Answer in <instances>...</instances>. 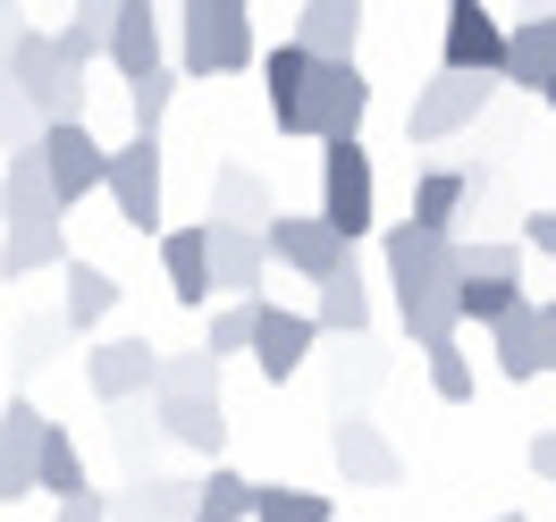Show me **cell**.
Returning a JSON list of instances; mask_svg holds the SVG:
<instances>
[{"label": "cell", "mask_w": 556, "mask_h": 522, "mask_svg": "<svg viewBox=\"0 0 556 522\" xmlns=\"http://www.w3.org/2000/svg\"><path fill=\"white\" fill-rule=\"evenodd\" d=\"M380 262H388V287H396V320L421 354L464 338V313H455V237L421 228V219H396L380 237Z\"/></svg>", "instance_id": "6da1fadb"}, {"label": "cell", "mask_w": 556, "mask_h": 522, "mask_svg": "<svg viewBox=\"0 0 556 522\" xmlns=\"http://www.w3.org/2000/svg\"><path fill=\"white\" fill-rule=\"evenodd\" d=\"M177 68L186 76L253 68V0H177Z\"/></svg>", "instance_id": "7a4b0ae2"}, {"label": "cell", "mask_w": 556, "mask_h": 522, "mask_svg": "<svg viewBox=\"0 0 556 522\" xmlns=\"http://www.w3.org/2000/svg\"><path fill=\"white\" fill-rule=\"evenodd\" d=\"M0 60H9V85H26V102H35L42 118H85V68L60 51V35L0 26Z\"/></svg>", "instance_id": "3957f363"}, {"label": "cell", "mask_w": 556, "mask_h": 522, "mask_svg": "<svg viewBox=\"0 0 556 522\" xmlns=\"http://www.w3.org/2000/svg\"><path fill=\"white\" fill-rule=\"evenodd\" d=\"M363 118H371V76H363V60H313L295 136L304 143H338V136H363Z\"/></svg>", "instance_id": "277c9868"}, {"label": "cell", "mask_w": 556, "mask_h": 522, "mask_svg": "<svg viewBox=\"0 0 556 522\" xmlns=\"http://www.w3.org/2000/svg\"><path fill=\"white\" fill-rule=\"evenodd\" d=\"M320 219H329L338 237H354V244L380 228V177H371V152H363V136L320 143Z\"/></svg>", "instance_id": "5b68a950"}, {"label": "cell", "mask_w": 556, "mask_h": 522, "mask_svg": "<svg viewBox=\"0 0 556 522\" xmlns=\"http://www.w3.org/2000/svg\"><path fill=\"white\" fill-rule=\"evenodd\" d=\"M489 93H497V76L439 68V76H430V85L414 93V110H405V143H455L464 127H481Z\"/></svg>", "instance_id": "8992f818"}, {"label": "cell", "mask_w": 556, "mask_h": 522, "mask_svg": "<svg viewBox=\"0 0 556 522\" xmlns=\"http://www.w3.org/2000/svg\"><path fill=\"white\" fill-rule=\"evenodd\" d=\"M102 194H110V211H118L136 237H161V228H169V219H161V211H169V186H161V136L118 143V152H110V186H102Z\"/></svg>", "instance_id": "52a82bcc"}, {"label": "cell", "mask_w": 556, "mask_h": 522, "mask_svg": "<svg viewBox=\"0 0 556 522\" xmlns=\"http://www.w3.org/2000/svg\"><path fill=\"white\" fill-rule=\"evenodd\" d=\"M262 237H270V262L278 270H295V279H329V270H346L354 262V237H338L320 211H270L262 219Z\"/></svg>", "instance_id": "ba28073f"}, {"label": "cell", "mask_w": 556, "mask_h": 522, "mask_svg": "<svg viewBox=\"0 0 556 522\" xmlns=\"http://www.w3.org/2000/svg\"><path fill=\"white\" fill-rule=\"evenodd\" d=\"M506 17L489 0H447V26H439V68H464V76H497L506 85Z\"/></svg>", "instance_id": "9c48e42d"}, {"label": "cell", "mask_w": 556, "mask_h": 522, "mask_svg": "<svg viewBox=\"0 0 556 522\" xmlns=\"http://www.w3.org/2000/svg\"><path fill=\"white\" fill-rule=\"evenodd\" d=\"M42 161H51L60 211H76L85 194H102V186H110V143H93L85 118H51V127H42Z\"/></svg>", "instance_id": "30bf717a"}, {"label": "cell", "mask_w": 556, "mask_h": 522, "mask_svg": "<svg viewBox=\"0 0 556 522\" xmlns=\"http://www.w3.org/2000/svg\"><path fill=\"white\" fill-rule=\"evenodd\" d=\"M320 346V313H287V304H262L253 313V371L270 387H287Z\"/></svg>", "instance_id": "8fae6325"}, {"label": "cell", "mask_w": 556, "mask_h": 522, "mask_svg": "<svg viewBox=\"0 0 556 522\" xmlns=\"http://www.w3.org/2000/svg\"><path fill=\"white\" fill-rule=\"evenodd\" d=\"M85 380H93V396L118 413V405H136V396L161 387V346H152V338H102V346L85 354Z\"/></svg>", "instance_id": "7c38bea8"}, {"label": "cell", "mask_w": 556, "mask_h": 522, "mask_svg": "<svg viewBox=\"0 0 556 522\" xmlns=\"http://www.w3.org/2000/svg\"><path fill=\"white\" fill-rule=\"evenodd\" d=\"M489 354H497V380H540V371H556V346H548V304H531L522 295L515 313L489 329Z\"/></svg>", "instance_id": "4fadbf2b"}, {"label": "cell", "mask_w": 556, "mask_h": 522, "mask_svg": "<svg viewBox=\"0 0 556 522\" xmlns=\"http://www.w3.org/2000/svg\"><path fill=\"white\" fill-rule=\"evenodd\" d=\"M329 455H338L346 488H396V481H405V455L388 447L380 421H363V413H338V430H329Z\"/></svg>", "instance_id": "5bb4252c"}, {"label": "cell", "mask_w": 556, "mask_h": 522, "mask_svg": "<svg viewBox=\"0 0 556 522\" xmlns=\"http://www.w3.org/2000/svg\"><path fill=\"white\" fill-rule=\"evenodd\" d=\"M35 270H68V228L60 211H26L0 228V279H35Z\"/></svg>", "instance_id": "9a60e30c"}, {"label": "cell", "mask_w": 556, "mask_h": 522, "mask_svg": "<svg viewBox=\"0 0 556 522\" xmlns=\"http://www.w3.org/2000/svg\"><path fill=\"white\" fill-rule=\"evenodd\" d=\"M262 279H270V237L211 219V287L219 295H262Z\"/></svg>", "instance_id": "2e32d148"}, {"label": "cell", "mask_w": 556, "mask_h": 522, "mask_svg": "<svg viewBox=\"0 0 556 522\" xmlns=\"http://www.w3.org/2000/svg\"><path fill=\"white\" fill-rule=\"evenodd\" d=\"M161 270H169V295L186 313H211V219L203 228H161Z\"/></svg>", "instance_id": "e0dca14e"}, {"label": "cell", "mask_w": 556, "mask_h": 522, "mask_svg": "<svg viewBox=\"0 0 556 522\" xmlns=\"http://www.w3.org/2000/svg\"><path fill=\"white\" fill-rule=\"evenodd\" d=\"M472 203H481V169H447V161H430V169L414 177V219H421V228H439V237H455Z\"/></svg>", "instance_id": "ac0fdd59"}, {"label": "cell", "mask_w": 556, "mask_h": 522, "mask_svg": "<svg viewBox=\"0 0 556 522\" xmlns=\"http://www.w3.org/2000/svg\"><path fill=\"white\" fill-rule=\"evenodd\" d=\"M42 405L35 396H9L0 413V472H9V497H35V455H42Z\"/></svg>", "instance_id": "d6986e66"}, {"label": "cell", "mask_w": 556, "mask_h": 522, "mask_svg": "<svg viewBox=\"0 0 556 522\" xmlns=\"http://www.w3.org/2000/svg\"><path fill=\"white\" fill-rule=\"evenodd\" d=\"M102 60L127 76V85L161 68V9H152V0H118V26H110V51H102Z\"/></svg>", "instance_id": "ffe728a7"}, {"label": "cell", "mask_w": 556, "mask_h": 522, "mask_svg": "<svg viewBox=\"0 0 556 522\" xmlns=\"http://www.w3.org/2000/svg\"><path fill=\"white\" fill-rule=\"evenodd\" d=\"M506 85L515 93H548L556 85V9L548 17H515V35H506Z\"/></svg>", "instance_id": "44dd1931"}, {"label": "cell", "mask_w": 556, "mask_h": 522, "mask_svg": "<svg viewBox=\"0 0 556 522\" xmlns=\"http://www.w3.org/2000/svg\"><path fill=\"white\" fill-rule=\"evenodd\" d=\"M295 42H304L313 60H354V42H363V0H304Z\"/></svg>", "instance_id": "7402d4cb"}, {"label": "cell", "mask_w": 556, "mask_h": 522, "mask_svg": "<svg viewBox=\"0 0 556 522\" xmlns=\"http://www.w3.org/2000/svg\"><path fill=\"white\" fill-rule=\"evenodd\" d=\"M152 421H161V438H177L194 455H219V438H228L219 396H152Z\"/></svg>", "instance_id": "603a6c76"}, {"label": "cell", "mask_w": 556, "mask_h": 522, "mask_svg": "<svg viewBox=\"0 0 556 522\" xmlns=\"http://www.w3.org/2000/svg\"><path fill=\"white\" fill-rule=\"evenodd\" d=\"M304 76H313V51L287 35L262 60V102H270V118H278V136H295V110H304Z\"/></svg>", "instance_id": "cb8c5ba5"}, {"label": "cell", "mask_w": 556, "mask_h": 522, "mask_svg": "<svg viewBox=\"0 0 556 522\" xmlns=\"http://www.w3.org/2000/svg\"><path fill=\"white\" fill-rule=\"evenodd\" d=\"M60 313H68L76 338H93V329L118 313V279H110L102 262H68V304H60Z\"/></svg>", "instance_id": "d4e9b609"}, {"label": "cell", "mask_w": 556, "mask_h": 522, "mask_svg": "<svg viewBox=\"0 0 556 522\" xmlns=\"http://www.w3.org/2000/svg\"><path fill=\"white\" fill-rule=\"evenodd\" d=\"M262 506V481H244L228 463H211V481H194V522H253Z\"/></svg>", "instance_id": "484cf974"}, {"label": "cell", "mask_w": 556, "mask_h": 522, "mask_svg": "<svg viewBox=\"0 0 556 522\" xmlns=\"http://www.w3.org/2000/svg\"><path fill=\"white\" fill-rule=\"evenodd\" d=\"M0 186H9V219H26V211H60V186H51V161H42V143L9 152Z\"/></svg>", "instance_id": "4316f807"}, {"label": "cell", "mask_w": 556, "mask_h": 522, "mask_svg": "<svg viewBox=\"0 0 556 522\" xmlns=\"http://www.w3.org/2000/svg\"><path fill=\"white\" fill-rule=\"evenodd\" d=\"M320 329H338V338H363V329H371V295H363V270H329V279H320Z\"/></svg>", "instance_id": "83f0119b"}, {"label": "cell", "mask_w": 556, "mask_h": 522, "mask_svg": "<svg viewBox=\"0 0 556 522\" xmlns=\"http://www.w3.org/2000/svg\"><path fill=\"white\" fill-rule=\"evenodd\" d=\"M35 488L42 497H51V506H60V497H85V455H76V438L68 430H60V421H51V430H42V455H35Z\"/></svg>", "instance_id": "f1b7e54d"}, {"label": "cell", "mask_w": 556, "mask_h": 522, "mask_svg": "<svg viewBox=\"0 0 556 522\" xmlns=\"http://www.w3.org/2000/svg\"><path fill=\"white\" fill-rule=\"evenodd\" d=\"M211 219H228V228H262V219H270L262 177H253V169H219V177H211Z\"/></svg>", "instance_id": "f546056e"}, {"label": "cell", "mask_w": 556, "mask_h": 522, "mask_svg": "<svg viewBox=\"0 0 556 522\" xmlns=\"http://www.w3.org/2000/svg\"><path fill=\"white\" fill-rule=\"evenodd\" d=\"M110 26H118V0H76V17L60 26V51H68L76 68H93L110 51Z\"/></svg>", "instance_id": "4dcf8cb0"}, {"label": "cell", "mask_w": 556, "mask_h": 522, "mask_svg": "<svg viewBox=\"0 0 556 522\" xmlns=\"http://www.w3.org/2000/svg\"><path fill=\"white\" fill-rule=\"evenodd\" d=\"M515 304H522V279H455V313H464V329H497Z\"/></svg>", "instance_id": "1f68e13d"}, {"label": "cell", "mask_w": 556, "mask_h": 522, "mask_svg": "<svg viewBox=\"0 0 556 522\" xmlns=\"http://www.w3.org/2000/svg\"><path fill=\"white\" fill-rule=\"evenodd\" d=\"M152 396H219V354L194 346V354H161V387Z\"/></svg>", "instance_id": "d6a6232c"}, {"label": "cell", "mask_w": 556, "mask_h": 522, "mask_svg": "<svg viewBox=\"0 0 556 522\" xmlns=\"http://www.w3.org/2000/svg\"><path fill=\"white\" fill-rule=\"evenodd\" d=\"M177 76H186V68H152V76L127 85V118H136V136H161V118H169V102H177Z\"/></svg>", "instance_id": "836d02e7"}, {"label": "cell", "mask_w": 556, "mask_h": 522, "mask_svg": "<svg viewBox=\"0 0 556 522\" xmlns=\"http://www.w3.org/2000/svg\"><path fill=\"white\" fill-rule=\"evenodd\" d=\"M253 313H262V295H228V313H211L203 346L228 362V354H253Z\"/></svg>", "instance_id": "e575fe53"}, {"label": "cell", "mask_w": 556, "mask_h": 522, "mask_svg": "<svg viewBox=\"0 0 556 522\" xmlns=\"http://www.w3.org/2000/svg\"><path fill=\"white\" fill-rule=\"evenodd\" d=\"M253 522H329V497L320 488H262V506H253Z\"/></svg>", "instance_id": "d590c367"}, {"label": "cell", "mask_w": 556, "mask_h": 522, "mask_svg": "<svg viewBox=\"0 0 556 522\" xmlns=\"http://www.w3.org/2000/svg\"><path fill=\"white\" fill-rule=\"evenodd\" d=\"M42 127H51V118L26 102V85H0V143L26 152V143H42Z\"/></svg>", "instance_id": "8d00e7d4"}, {"label": "cell", "mask_w": 556, "mask_h": 522, "mask_svg": "<svg viewBox=\"0 0 556 522\" xmlns=\"http://www.w3.org/2000/svg\"><path fill=\"white\" fill-rule=\"evenodd\" d=\"M455 279H522V244H455Z\"/></svg>", "instance_id": "74e56055"}, {"label": "cell", "mask_w": 556, "mask_h": 522, "mask_svg": "<svg viewBox=\"0 0 556 522\" xmlns=\"http://www.w3.org/2000/svg\"><path fill=\"white\" fill-rule=\"evenodd\" d=\"M430 396H439V405H464V396H472V354L455 346H430Z\"/></svg>", "instance_id": "f35d334b"}, {"label": "cell", "mask_w": 556, "mask_h": 522, "mask_svg": "<svg viewBox=\"0 0 556 522\" xmlns=\"http://www.w3.org/2000/svg\"><path fill=\"white\" fill-rule=\"evenodd\" d=\"M152 522H194V481H143Z\"/></svg>", "instance_id": "ab89813d"}, {"label": "cell", "mask_w": 556, "mask_h": 522, "mask_svg": "<svg viewBox=\"0 0 556 522\" xmlns=\"http://www.w3.org/2000/svg\"><path fill=\"white\" fill-rule=\"evenodd\" d=\"M51 522H110V497H102V488H85V497H60V506H51Z\"/></svg>", "instance_id": "60d3db41"}, {"label": "cell", "mask_w": 556, "mask_h": 522, "mask_svg": "<svg viewBox=\"0 0 556 522\" xmlns=\"http://www.w3.org/2000/svg\"><path fill=\"white\" fill-rule=\"evenodd\" d=\"M522 463H531V472H540V481L556 488V421H548V430H531V447H522Z\"/></svg>", "instance_id": "b9f144b4"}, {"label": "cell", "mask_w": 556, "mask_h": 522, "mask_svg": "<svg viewBox=\"0 0 556 522\" xmlns=\"http://www.w3.org/2000/svg\"><path fill=\"white\" fill-rule=\"evenodd\" d=\"M522 244H531V253H548V262H556V211H531V219H522Z\"/></svg>", "instance_id": "7bdbcfd3"}, {"label": "cell", "mask_w": 556, "mask_h": 522, "mask_svg": "<svg viewBox=\"0 0 556 522\" xmlns=\"http://www.w3.org/2000/svg\"><path fill=\"white\" fill-rule=\"evenodd\" d=\"M110 522H152V506H143V481H136V497H110Z\"/></svg>", "instance_id": "ee69618b"}, {"label": "cell", "mask_w": 556, "mask_h": 522, "mask_svg": "<svg viewBox=\"0 0 556 522\" xmlns=\"http://www.w3.org/2000/svg\"><path fill=\"white\" fill-rule=\"evenodd\" d=\"M548 9H556V0H522V17H548Z\"/></svg>", "instance_id": "f6af8a7d"}, {"label": "cell", "mask_w": 556, "mask_h": 522, "mask_svg": "<svg viewBox=\"0 0 556 522\" xmlns=\"http://www.w3.org/2000/svg\"><path fill=\"white\" fill-rule=\"evenodd\" d=\"M548 346H556V295H548Z\"/></svg>", "instance_id": "bcb514c9"}, {"label": "cell", "mask_w": 556, "mask_h": 522, "mask_svg": "<svg viewBox=\"0 0 556 522\" xmlns=\"http://www.w3.org/2000/svg\"><path fill=\"white\" fill-rule=\"evenodd\" d=\"M0 228H9V186H0Z\"/></svg>", "instance_id": "7dc6e473"}, {"label": "cell", "mask_w": 556, "mask_h": 522, "mask_svg": "<svg viewBox=\"0 0 556 522\" xmlns=\"http://www.w3.org/2000/svg\"><path fill=\"white\" fill-rule=\"evenodd\" d=\"M540 102H548V118H556V85H548V93H540Z\"/></svg>", "instance_id": "c3c4849f"}, {"label": "cell", "mask_w": 556, "mask_h": 522, "mask_svg": "<svg viewBox=\"0 0 556 522\" xmlns=\"http://www.w3.org/2000/svg\"><path fill=\"white\" fill-rule=\"evenodd\" d=\"M489 522H531V514H489Z\"/></svg>", "instance_id": "681fc988"}, {"label": "cell", "mask_w": 556, "mask_h": 522, "mask_svg": "<svg viewBox=\"0 0 556 522\" xmlns=\"http://www.w3.org/2000/svg\"><path fill=\"white\" fill-rule=\"evenodd\" d=\"M0 506H9V472H0Z\"/></svg>", "instance_id": "f907efd6"}, {"label": "cell", "mask_w": 556, "mask_h": 522, "mask_svg": "<svg viewBox=\"0 0 556 522\" xmlns=\"http://www.w3.org/2000/svg\"><path fill=\"white\" fill-rule=\"evenodd\" d=\"M0 85H9V60H0Z\"/></svg>", "instance_id": "816d5d0a"}, {"label": "cell", "mask_w": 556, "mask_h": 522, "mask_svg": "<svg viewBox=\"0 0 556 522\" xmlns=\"http://www.w3.org/2000/svg\"><path fill=\"white\" fill-rule=\"evenodd\" d=\"M0 17H9V0H0Z\"/></svg>", "instance_id": "f5cc1de1"}]
</instances>
